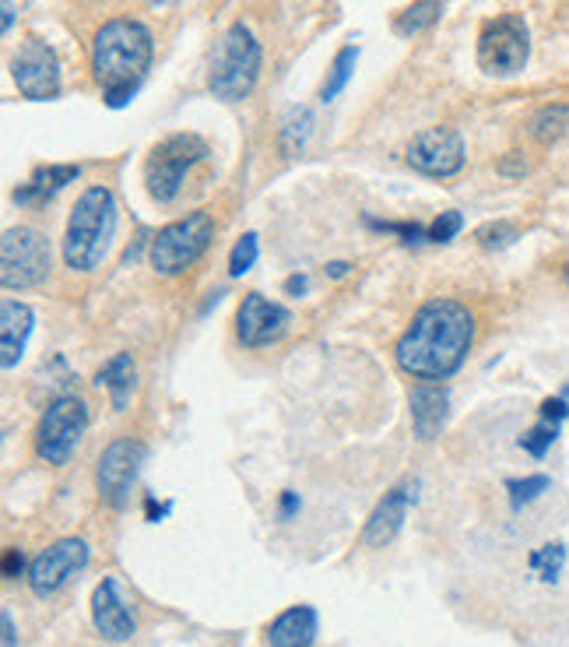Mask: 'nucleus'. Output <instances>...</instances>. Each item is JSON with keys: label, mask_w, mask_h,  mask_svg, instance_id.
Masks as SVG:
<instances>
[{"label": "nucleus", "mask_w": 569, "mask_h": 647, "mask_svg": "<svg viewBox=\"0 0 569 647\" xmlns=\"http://www.w3.org/2000/svg\"><path fill=\"white\" fill-rule=\"evenodd\" d=\"M327 271H330V274H335V279H341V274L348 271V264H345V261H335V264H330Z\"/></svg>", "instance_id": "obj_40"}, {"label": "nucleus", "mask_w": 569, "mask_h": 647, "mask_svg": "<svg viewBox=\"0 0 569 647\" xmlns=\"http://www.w3.org/2000/svg\"><path fill=\"white\" fill-rule=\"evenodd\" d=\"M446 408H450V395L440 384H422L411 390V422H415V434L422 440H433L443 422H446Z\"/></svg>", "instance_id": "obj_18"}, {"label": "nucleus", "mask_w": 569, "mask_h": 647, "mask_svg": "<svg viewBox=\"0 0 569 647\" xmlns=\"http://www.w3.org/2000/svg\"><path fill=\"white\" fill-rule=\"evenodd\" d=\"M569 127V106H541L535 116H531V124H527V134L535 137L538 145H552L559 142V137L566 134Z\"/></svg>", "instance_id": "obj_22"}, {"label": "nucleus", "mask_w": 569, "mask_h": 647, "mask_svg": "<svg viewBox=\"0 0 569 647\" xmlns=\"http://www.w3.org/2000/svg\"><path fill=\"white\" fill-rule=\"evenodd\" d=\"M77 166H43V169H35L32 173V180H25L22 187L14 190V201L18 205H43V201H50L53 194H61L67 184H74L77 180Z\"/></svg>", "instance_id": "obj_20"}, {"label": "nucleus", "mask_w": 569, "mask_h": 647, "mask_svg": "<svg viewBox=\"0 0 569 647\" xmlns=\"http://www.w3.org/2000/svg\"><path fill=\"white\" fill-rule=\"evenodd\" d=\"M214 240V219L208 211H193L187 219H176L151 240V268L159 274H183L201 261V253Z\"/></svg>", "instance_id": "obj_5"}, {"label": "nucleus", "mask_w": 569, "mask_h": 647, "mask_svg": "<svg viewBox=\"0 0 569 647\" xmlns=\"http://www.w3.org/2000/svg\"><path fill=\"white\" fill-rule=\"evenodd\" d=\"M499 173H503V176H524V173H527L524 155H520V152H509L506 159L499 163Z\"/></svg>", "instance_id": "obj_35"}, {"label": "nucleus", "mask_w": 569, "mask_h": 647, "mask_svg": "<svg viewBox=\"0 0 569 647\" xmlns=\"http://www.w3.org/2000/svg\"><path fill=\"white\" fill-rule=\"evenodd\" d=\"M556 437H559V426L556 422H538L535 429H527V434L520 437V447L527 450L531 458H545V450L556 443Z\"/></svg>", "instance_id": "obj_27"}, {"label": "nucleus", "mask_w": 569, "mask_h": 647, "mask_svg": "<svg viewBox=\"0 0 569 647\" xmlns=\"http://www.w3.org/2000/svg\"><path fill=\"white\" fill-rule=\"evenodd\" d=\"M88 563V545L82 539H61L53 542L50 549H43L32 563H29V587L46 598L53 592H61V587L82 571V566Z\"/></svg>", "instance_id": "obj_11"}, {"label": "nucleus", "mask_w": 569, "mask_h": 647, "mask_svg": "<svg viewBox=\"0 0 569 647\" xmlns=\"http://www.w3.org/2000/svg\"><path fill=\"white\" fill-rule=\"evenodd\" d=\"M527 56H531V32H527L520 14H499L485 22L478 35V67L485 74L509 77L524 71Z\"/></svg>", "instance_id": "obj_8"}, {"label": "nucleus", "mask_w": 569, "mask_h": 647, "mask_svg": "<svg viewBox=\"0 0 569 647\" xmlns=\"http://www.w3.org/2000/svg\"><path fill=\"white\" fill-rule=\"evenodd\" d=\"M151 32L130 18H113L92 39V71L95 82L103 85L106 103L116 109L124 106L141 85V77L151 64Z\"/></svg>", "instance_id": "obj_2"}, {"label": "nucleus", "mask_w": 569, "mask_h": 647, "mask_svg": "<svg viewBox=\"0 0 569 647\" xmlns=\"http://www.w3.org/2000/svg\"><path fill=\"white\" fill-rule=\"evenodd\" d=\"M359 61V50L356 46H345L338 56H335V64H330V74H327V82L320 85V100H335L338 92H345L348 85V77H351V67H356Z\"/></svg>", "instance_id": "obj_25"}, {"label": "nucleus", "mask_w": 569, "mask_h": 647, "mask_svg": "<svg viewBox=\"0 0 569 647\" xmlns=\"http://www.w3.org/2000/svg\"><path fill=\"white\" fill-rule=\"evenodd\" d=\"M562 279H566V285H569V264L562 268Z\"/></svg>", "instance_id": "obj_41"}, {"label": "nucleus", "mask_w": 569, "mask_h": 647, "mask_svg": "<svg viewBox=\"0 0 569 647\" xmlns=\"http://www.w3.org/2000/svg\"><path fill=\"white\" fill-rule=\"evenodd\" d=\"M0 619H4V647H18V640H14V619H11V613H4Z\"/></svg>", "instance_id": "obj_36"}, {"label": "nucleus", "mask_w": 569, "mask_h": 647, "mask_svg": "<svg viewBox=\"0 0 569 647\" xmlns=\"http://www.w3.org/2000/svg\"><path fill=\"white\" fill-rule=\"evenodd\" d=\"M478 240H482V247L496 250V247L514 243V240H517V229L509 226V222H493V226H482V229H478Z\"/></svg>", "instance_id": "obj_31"}, {"label": "nucleus", "mask_w": 569, "mask_h": 647, "mask_svg": "<svg viewBox=\"0 0 569 647\" xmlns=\"http://www.w3.org/2000/svg\"><path fill=\"white\" fill-rule=\"evenodd\" d=\"M257 74H261V43L240 22L219 39V46H214L208 85L219 100L240 103L253 92V85H257Z\"/></svg>", "instance_id": "obj_4"}, {"label": "nucleus", "mask_w": 569, "mask_h": 647, "mask_svg": "<svg viewBox=\"0 0 569 647\" xmlns=\"http://www.w3.org/2000/svg\"><path fill=\"white\" fill-rule=\"evenodd\" d=\"M566 416H569V405H566L562 398H545V401H541V419H545V422H556V426H559Z\"/></svg>", "instance_id": "obj_33"}, {"label": "nucleus", "mask_w": 569, "mask_h": 647, "mask_svg": "<svg viewBox=\"0 0 569 647\" xmlns=\"http://www.w3.org/2000/svg\"><path fill=\"white\" fill-rule=\"evenodd\" d=\"M92 623H95V630H99L113 644L134 637V630H137L134 616L127 609V602L120 598V584H116L113 577H106L99 587H95V595H92Z\"/></svg>", "instance_id": "obj_15"}, {"label": "nucleus", "mask_w": 569, "mask_h": 647, "mask_svg": "<svg viewBox=\"0 0 569 647\" xmlns=\"http://www.w3.org/2000/svg\"><path fill=\"white\" fill-rule=\"evenodd\" d=\"M145 461V443L141 440H113L103 458H99V472H95V482H99V493L106 503L113 507H124L127 503V493L137 479V468Z\"/></svg>", "instance_id": "obj_13"}, {"label": "nucleus", "mask_w": 569, "mask_h": 647, "mask_svg": "<svg viewBox=\"0 0 569 647\" xmlns=\"http://www.w3.org/2000/svg\"><path fill=\"white\" fill-rule=\"evenodd\" d=\"M317 640V609L292 605L267 626V647H313Z\"/></svg>", "instance_id": "obj_17"}, {"label": "nucleus", "mask_w": 569, "mask_h": 647, "mask_svg": "<svg viewBox=\"0 0 569 647\" xmlns=\"http://www.w3.org/2000/svg\"><path fill=\"white\" fill-rule=\"evenodd\" d=\"M285 289L292 292V296H299V292H306V279L303 274H292V279L285 282Z\"/></svg>", "instance_id": "obj_37"}, {"label": "nucleus", "mask_w": 569, "mask_h": 647, "mask_svg": "<svg viewBox=\"0 0 569 647\" xmlns=\"http://www.w3.org/2000/svg\"><path fill=\"white\" fill-rule=\"evenodd\" d=\"M292 511H296V497L285 493V497H282V518H288Z\"/></svg>", "instance_id": "obj_38"}, {"label": "nucleus", "mask_w": 569, "mask_h": 647, "mask_svg": "<svg viewBox=\"0 0 569 647\" xmlns=\"http://www.w3.org/2000/svg\"><path fill=\"white\" fill-rule=\"evenodd\" d=\"M475 342V317L457 300L425 303L401 335L394 356L404 374L419 380H446L457 374Z\"/></svg>", "instance_id": "obj_1"}, {"label": "nucleus", "mask_w": 569, "mask_h": 647, "mask_svg": "<svg viewBox=\"0 0 569 647\" xmlns=\"http://www.w3.org/2000/svg\"><path fill=\"white\" fill-rule=\"evenodd\" d=\"M22 566H25L22 549H8V553H4V577L14 581L18 574H22Z\"/></svg>", "instance_id": "obj_34"}, {"label": "nucleus", "mask_w": 569, "mask_h": 647, "mask_svg": "<svg viewBox=\"0 0 569 647\" xmlns=\"http://www.w3.org/2000/svg\"><path fill=\"white\" fill-rule=\"evenodd\" d=\"M509 489V503H514V511H520L524 503H531L538 500L545 489H548V479L545 476H531V479H514V482H506Z\"/></svg>", "instance_id": "obj_29"}, {"label": "nucleus", "mask_w": 569, "mask_h": 647, "mask_svg": "<svg viewBox=\"0 0 569 647\" xmlns=\"http://www.w3.org/2000/svg\"><path fill=\"white\" fill-rule=\"evenodd\" d=\"M408 166L425 176H454L464 166V142L454 127H429L411 137Z\"/></svg>", "instance_id": "obj_12"}, {"label": "nucleus", "mask_w": 569, "mask_h": 647, "mask_svg": "<svg viewBox=\"0 0 569 647\" xmlns=\"http://www.w3.org/2000/svg\"><path fill=\"white\" fill-rule=\"evenodd\" d=\"M292 324V313L282 303L264 300L261 292H250V296L235 310V335L246 348H264L271 342H278Z\"/></svg>", "instance_id": "obj_14"}, {"label": "nucleus", "mask_w": 569, "mask_h": 647, "mask_svg": "<svg viewBox=\"0 0 569 647\" xmlns=\"http://www.w3.org/2000/svg\"><path fill=\"white\" fill-rule=\"evenodd\" d=\"M309 127H313L309 109H292V113H288V121H285V127H282V152H285V155H296V152L306 145Z\"/></svg>", "instance_id": "obj_26"}, {"label": "nucleus", "mask_w": 569, "mask_h": 647, "mask_svg": "<svg viewBox=\"0 0 569 647\" xmlns=\"http://www.w3.org/2000/svg\"><path fill=\"white\" fill-rule=\"evenodd\" d=\"M14 25V11H11V0H4V32Z\"/></svg>", "instance_id": "obj_39"}, {"label": "nucleus", "mask_w": 569, "mask_h": 647, "mask_svg": "<svg viewBox=\"0 0 569 647\" xmlns=\"http://www.w3.org/2000/svg\"><path fill=\"white\" fill-rule=\"evenodd\" d=\"M464 219H461V211H440V219L429 226V240L433 243H450L461 232Z\"/></svg>", "instance_id": "obj_30"}, {"label": "nucleus", "mask_w": 569, "mask_h": 647, "mask_svg": "<svg viewBox=\"0 0 569 647\" xmlns=\"http://www.w3.org/2000/svg\"><path fill=\"white\" fill-rule=\"evenodd\" d=\"M415 500V489L411 486H398V489H390V493L377 503V511L369 514L366 521V532H362V542L366 545H387V542H394L398 532H401V524L408 518V503Z\"/></svg>", "instance_id": "obj_16"}, {"label": "nucleus", "mask_w": 569, "mask_h": 647, "mask_svg": "<svg viewBox=\"0 0 569 647\" xmlns=\"http://www.w3.org/2000/svg\"><path fill=\"white\" fill-rule=\"evenodd\" d=\"M208 155V145L198 134H172L162 145H155L145 163V184L148 194L159 205H169L183 187V176L190 166H198Z\"/></svg>", "instance_id": "obj_6"}, {"label": "nucleus", "mask_w": 569, "mask_h": 647, "mask_svg": "<svg viewBox=\"0 0 569 647\" xmlns=\"http://www.w3.org/2000/svg\"><path fill=\"white\" fill-rule=\"evenodd\" d=\"M116 232V198L109 187H88L77 198L67 232H64V261L74 271H92Z\"/></svg>", "instance_id": "obj_3"}, {"label": "nucleus", "mask_w": 569, "mask_h": 647, "mask_svg": "<svg viewBox=\"0 0 569 647\" xmlns=\"http://www.w3.org/2000/svg\"><path fill=\"white\" fill-rule=\"evenodd\" d=\"M527 566H531V571H535L545 584H556L559 574H562V566H566V545H559V542L541 545L538 553H531Z\"/></svg>", "instance_id": "obj_24"}, {"label": "nucleus", "mask_w": 569, "mask_h": 647, "mask_svg": "<svg viewBox=\"0 0 569 647\" xmlns=\"http://www.w3.org/2000/svg\"><path fill=\"white\" fill-rule=\"evenodd\" d=\"M32 335V310L25 303H14V300H4V306H0V363H4V369H14V363L22 359L25 352V342Z\"/></svg>", "instance_id": "obj_19"}, {"label": "nucleus", "mask_w": 569, "mask_h": 647, "mask_svg": "<svg viewBox=\"0 0 569 647\" xmlns=\"http://www.w3.org/2000/svg\"><path fill=\"white\" fill-rule=\"evenodd\" d=\"M50 271V243L35 229L18 226L0 240V282L4 289H32Z\"/></svg>", "instance_id": "obj_9"}, {"label": "nucleus", "mask_w": 569, "mask_h": 647, "mask_svg": "<svg viewBox=\"0 0 569 647\" xmlns=\"http://www.w3.org/2000/svg\"><path fill=\"white\" fill-rule=\"evenodd\" d=\"M257 253H261V247H257V237L253 232H246V237L232 247V253H229V274H246L250 268H253V261H257Z\"/></svg>", "instance_id": "obj_28"}, {"label": "nucleus", "mask_w": 569, "mask_h": 647, "mask_svg": "<svg viewBox=\"0 0 569 647\" xmlns=\"http://www.w3.org/2000/svg\"><path fill=\"white\" fill-rule=\"evenodd\" d=\"M14 85L25 100H56L61 92V64H56V53L43 43V39H29V43L18 50L11 61Z\"/></svg>", "instance_id": "obj_10"}, {"label": "nucleus", "mask_w": 569, "mask_h": 647, "mask_svg": "<svg viewBox=\"0 0 569 647\" xmlns=\"http://www.w3.org/2000/svg\"><path fill=\"white\" fill-rule=\"evenodd\" d=\"M372 229H380V232H398V237L404 240V243H419L422 237L429 240V232L425 229H419V226H401V222H380V219H366Z\"/></svg>", "instance_id": "obj_32"}, {"label": "nucleus", "mask_w": 569, "mask_h": 647, "mask_svg": "<svg viewBox=\"0 0 569 647\" xmlns=\"http://www.w3.org/2000/svg\"><path fill=\"white\" fill-rule=\"evenodd\" d=\"M95 384L109 390V401H113L116 411H124V408H127V398H130V390H134V359H130V352H120V356H113V359L99 369V377H95Z\"/></svg>", "instance_id": "obj_21"}, {"label": "nucleus", "mask_w": 569, "mask_h": 647, "mask_svg": "<svg viewBox=\"0 0 569 647\" xmlns=\"http://www.w3.org/2000/svg\"><path fill=\"white\" fill-rule=\"evenodd\" d=\"M88 429V405L74 395L53 398L39 419L35 429V450L46 465H67L74 458L77 443H82Z\"/></svg>", "instance_id": "obj_7"}, {"label": "nucleus", "mask_w": 569, "mask_h": 647, "mask_svg": "<svg viewBox=\"0 0 569 647\" xmlns=\"http://www.w3.org/2000/svg\"><path fill=\"white\" fill-rule=\"evenodd\" d=\"M440 11H443L440 0H419V4H411L408 11L398 14L394 29H398V35H415V32H422V29L433 25L436 18H440Z\"/></svg>", "instance_id": "obj_23"}]
</instances>
